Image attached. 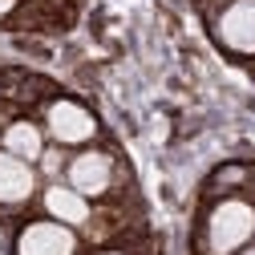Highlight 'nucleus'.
Wrapping results in <instances>:
<instances>
[{
    "instance_id": "1",
    "label": "nucleus",
    "mask_w": 255,
    "mask_h": 255,
    "mask_svg": "<svg viewBox=\"0 0 255 255\" xmlns=\"http://www.w3.org/2000/svg\"><path fill=\"white\" fill-rule=\"evenodd\" d=\"M251 231H255V211L247 203H239V199H227V203L215 207L207 239H211V251L215 255H227V251L243 247L251 239Z\"/></svg>"
},
{
    "instance_id": "2",
    "label": "nucleus",
    "mask_w": 255,
    "mask_h": 255,
    "mask_svg": "<svg viewBox=\"0 0 255 255\" xmlns=\"http://www.w3.org/2000/svg\"><path fill=\"white\" fill-rule=\"evenodd\" d=\"M219 37L235 53H255V0H235V4L223 12Z\"/></svg>"
},
{
    "instance_id": "6",
    "label": "nucleus",
    "mask_w": 255,
    "mask_h": 255,
    "mask_svg": "<svg viewBox=\"0 0 255 255\" xmlns=\"http://www.w3.org/2000/svg\"><path fill=\"white\" fill-rule=\"evenodd\" d=\"M33 190V170L24 166V158L0 154V203H20Z\"/></svg>"
},
{
    "instance_id": "9",
    "label": "nucleus",
    "mask_w": 255,
    "mask_h": 255,
    "mask_svg": "<svg viewBox=\"0 0 255 255\" xmlns=\"http://www.w3.org/2000/svg\"><path fill=\"white\" fill-rule=\"evenodd\" d=\"M8 8H12V0H0V16H4Z\"/></svg>"
},
{
    "instance_id": "4",
    "label": "nucleus",
    "mask_w": 255,
    "mask_h": 255,
    "mask_svg": "<svg viewBox=\"0 0 255 255\" xmlns=\"http://www.w3.org/2000/svg\"><path fill=\"white\" fill-rule=\"evenodd\" d=\"M69 182L77 195H102V190L110 186V158L106 154H81L69 162Z\"/></svg>"
},
{
    "instance_id": "10",
    "label": "nucleus",
    "mask_w": 255,
    "mask_h": 255,
    "mask_svg": "<svg viewBox=\"0 0 255 255\" xmlns=\"http://www.w3.org/2000/svg\"><path fill=\"white\" fill-rule=\"evenodd\" d=\"M243 255H255V247H251V251H243Z\"/></svg>"
},
{
    "instance_id": "8",
    "label": "nucleus",
    "mask_w": 255,
    "mask_h": 255,
    "mask_svg": "<svg viewBox=\"0 0 255 255\" xmlns=\"http://www.w3.org/2000/svg\"><path fill=\"white\" fill-rule=\"evenodd\" d=\"M4 146H8V154H16V158H37V154H41L37 126H28V122L8 126V130H4Z\"/></svg>"
},
{
    "instance_id": "7",
    "label": "nucleus",
    "mask_w": 255,
    "mask_h": 255,
    "mask_svg": "<svg viewBox=\"0 0 255 255\" xmlns=\"http://www.w3.org/2000/svg\"><path fill=\"white\" fill-rule=\"evenodd\" d=\"M45 207L49 215H57L61 223H85V199L77 195V190H65V186H49V195H45Z\"/></svg>"
},
{
    "instance_id": "5",
    "label": "nucleus",
    "mask_w": 255,
    "mask_h": 255,
    "mask_svg": "<svg viewBox=\"0 0 255 255\" xmlns=\"http://www.w3.org/2000/svg\"><path fill=\"white\" fill-rule=\"evenodd\" d=\"M49 130H53V138H61V142H85V138L93 134V118H89L81 106H73V102H57V106L49 110Z\"/></svg>"
},
{
    "instance_id": "3",
    "label": "nucleus",
    "mask_w": 255,
    "mask_h": 255,
    "mask_svg": "<svg viewBox=\"0 0 255 255\" xmlns=\"http://www.w3.org/2000/svg\"><path fill=\"white\" fill-rule=\"evenodd\" d=\"M20 255H73V235L57 223H33L20 235Z\"/></svg>"
}]
</instances>
